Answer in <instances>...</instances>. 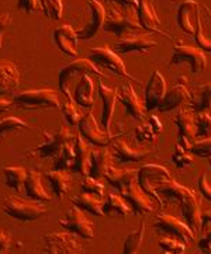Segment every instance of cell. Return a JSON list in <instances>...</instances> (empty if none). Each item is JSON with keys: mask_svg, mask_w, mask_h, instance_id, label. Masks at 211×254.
Listing matches in <instances>:
<instances>
[{"mask_svg": "<svg viewBox=\"0 0 211 254\" xmlns=\"http://www.w3.org/2000/svg\"><path fill=\"white\" fill-rule=\"evenodd\" d=\"M103 30L106 33H111L121 37L122 34L132 31V30H142V27L139 25L138 20H134L132 17L113 8L108 14H106Z\"/></svg>", "mask_w": 211, "mask_h": 254, "instance_id": "cell-15", "label": "cell"}, {"mask_svg": "<svg viewBox=\"0 0 211 254\" xmlns=\"http://www.w3.org/2000/svg\"><path fill=\"white\" fill-rule=\"evenodd\" d=\"M110 152L113 159H115L120 163H137L142 162L145 157L151 155L152 152L149 149H132L128 146L125 140L115 138L110 143Z\"/></svg>", "mask_w": 211, "mask_h": 254, "instance_id": "cell-18", "label": "cell"}, {"mask_svg": "<svg viewBox=\"0 0 211 254\" xmlns=\"http://www.w3.org/2000/svg\"><path fill=\"white\" fill-rule=\"evenodd\" d=\"M172 163L175 164L178 169L183 170V169H186V167L193 164V153L186 150V149H183L178 143L175 150H173V153H172Z\"/></svg>", "mask_w": 211, "mask_h": 254, "instance_id": "cell-42", "label": "cell"}, {"mask_svg": "<svg viewBox=\"0 0 211 254\" xmlns=\"http://www.w3.org/2000/svg\"><path fill=\"white\" fill-rule=\"evenodd\" d=\"M24 191L27 197L41 201V202H49L52 201V197L45 191L42 187V181H41V174L35 170L27 172V179L24 183Z\"/></svg>", "mask_w": 211, "mask_h": 254, "instance_id": "cell-31", "label": "cell"}, {"mask_svg": "<svg viewBox=\"0 0 211 254\" xmlns=\"http://www.w3.org/2000/svg\"><path fill=\"white\" fill-rule=\"evenodd\" d=\"M175 125L178 128V143L183 149L190 152L192 145L196 142L195 117L192 110L183 108L175 117Z\"/></svg>", "mask_w": 211, "mask_h": 254, "instance_id": "cell-13", "label": "cell"}, {"mask_svg": "<svg viewBox=\"0 0 211 254\" xmlns=\"http://www.w3.org/2000/svg\"><path fill=\"white\" fill-rule=\"evenodd\" d=\"M62 114H64V118H65L66 123L69 124V125H72V127L79 125L82 117H83L81 114V111L78 110L76 103L73 101L72 97H66L65 106L62 107Z\"/></svg>", "mask_w": 211, "mask_h": 254, "instance_id": "cell-43", "label": "cell"}, {"mask_svg": "<svg viewBox=\"0 0 211 254\" xmlns=\"http://www.w3.org/2000/svg\"><path fill=\"white\" fill-rule=\"evenodd\" d=\"M81 191L88 192V194H93L99 198H103L105 195V186L95 177L92 176H85L83 181L81 184Z\"/></svg>", "mask_w": 211, "mask_h": 254, "instance_id": "cell-45", "label": "cell"}, {"mask_svg": "<svg viewBox=\"0 0 211 254\" xmlns=\"http://www.w3.org/2000/svg\"><path fill=\"white\" fill-rule=\"evenodd\" d=\"M45 179L48 181L49 187L54 191V195L58 201H62L65 194L71 189V176L66 170H49L45 173Z\"/></svg>", "mask_w": 211, "mask_h": 254, "instance_id": "cell-32", "label": "cell"}, {"mask_svg": "<svg viewBox=\"0 0 211 254\" xmlns=\"http://www.w3.org/2000/svg\"><path fill=\"white\" fill-rule=\"evenodd\" d=\"M44 252L48 254H83L85 250L76 239L65 232H52L44 236Z\"/></svg>", "mask_w": 211, "mask_h": 254, "instance_id": "cell-11", "label": "cell"}, {"mask_svg": "<svg viewBox=\"0 0 211 254\" xmlns=\"http://www.w3.org/2000/svg\"><path fill=\"white\" fill-rule=\"evenodd\" d=\"M154 229L159 230L165 235H169L171 238L178 239L186 245L192 243L196 238V233L186 222L180 221L178 218L166 215V213H161L156 216V219L154 221Z\"/></svg>", "mask_w": 211, "mask_h": 254, "instance_id": "cell-9", "label": "cell"}, {"mask_svg": "<svg viewBox=\"0 0 211 254\" xmlns=\"http://www.w3.org/2000/svg\"><path fill=\"white\" fill-rule=\"evenodd\" d=\"M3 211L10 218H14L17 221L30 222L37 221L47 213V208L42 205L41 201L35 199H24L21 197H7L3 201Z\"/></svg>", "mask_w": 211, "mask_h": 254, "instance_id": "cell-3", "label": "cell"}, {"mask_svg": "<svg viewBox=\"0 0 211 254\" xmlns=\"http://www.w3.org/2000/svg\"><path fill=\"white\" fill-rule=\"evenodd\" d=\"M182 64H189L193 73L203 72L207 66V58L204 55V51L202 48L196 47H189L182 42L176 44L173 47L171 58V66L182 65Z\"/></svg>", "mask_w": 211, "mask_h": 254, "instance_id": "cell-10", "label": "cell"}, {"mask_svg": "<svg viewBox=\"0 0 211 254\" xmlns=\"http://www.w3.org/2000/svg\"><path fill=\"white\" fill-rule=\"evenodd\" d=\"M111 160H113V156H111L110 149L98 148V146L92 149L89 176L98 179V180L105 179L106 173L111 167Z\"/></svg>", "mask_w": 211, "mask_h": 254, "instance_id": "cell-26", "label": "cell"}, {"mask_svg": "<svg viewBox=\"0 0 211 254\" xmlns=\"http://www.w3.org/2000/svg\"><path fill=\"white\" fill-rule=\"evenodd\" d=\"M40 10L52 20H61L64 11L62 0H40Z\"/></svg>", "mask_w": 211, "mask_h": 254, "instance_id": "cell-41", "label": "cell"}, {"mask_svg": "<svg viewBox=\"0 0 211 254\" xmlns=\"http://www.w3.org/2000/svg\"><path fill=\"white\" fill-rule=\"evenodd\" d=\"M190 152L193 153V156L197 157H210L211 156V138H204V139L196 140L195 143L192 145Z\"/></svg>", "mask_w": 211, "mask_h": 254, "instance_id": "cell-47", "label": "cell"}, {"mask_svg": "<svg viewBox=\"0 0 211 254\" xmlns=\"http://www.w3.org/2000/svg\"><path fill=\"white\" fill-rule=\"evenodd\" d=\"M196 139H204L211 135V114L209 111L197 113L195 117Z\"/></svg>", "mask_w": 211, "mask_h": 254, "instance_id": "cell-39", "label": "cell"}, {"mask_svg": "<svg viewBox=\"0 0 211 254\" xmlns=\"http://www.w3.org/2000/svg\"><path fill=\"white\" fill-rule=\"evenodd\" d=\"M156 191L159 192V195L163 198L165 202L178 201L185 222L192 228L196 236L202 233V211L195 191L180 186L173 180L162 183L156 189Z\"/></svg>", "mask_w": 211, "mask_h": 254, "instance_id": "cell-1", "label": "cell"}, {"mask_svg": "<svg viewBox=\"0 0 211 254\" xmlns=\"http://www.w3.org/2000/svg\"><path fill=\"white\" fill-rule=\"evenodd\" d=\"M207 160H209V166H210V169H211V156L210 157H207Z\"/></svg>", "mask_w": 211, "mask_h": 254, "instance_id": "cell-57", "label": "cell"}, {"mask_svg": "<svg viewBox=\"0 0 211 254\" xmlns=\"http://www.w3.org/2000/svg\"><path fill=\"white\" fill-rule=\"evenodd\" d=\"M145 225L146 222L142 221L139 228L134 232L128 233V236L124 242L122 246V253L124 254H137L139 252V249L142 246L144 242V235H145Z\"/></svg>", "mask_w": 211, "mask_h": 254, "instance_id": "cell-37", "label": "cell"}, {"mask_svg": "<svg viewBox=\"0 0 211 254\" xmlns=\"http://www.w3.org/2000/svg\"><path fill=\"white\" fill-rule=\"evenodd\" d=\"M88 59H90L93 64L103 69H108L110 72L114 74L120 76L122 79L127 80H132V82L142 84L141 80L137 77H134L132 74L128 73L127 67L121 61V58L118 57V54H115L113 50H110L108 47H96V48H90L89 54H88Z\"/></svg>", "mask_w": 211, "mask_h": 254, "instance_id": "cell-6", "label": "cell"}, {"mask_svg": "<svg viewBox=\"0 0 211 254\" xmlns=\"http://www.w3.org/2000/svg\"><path fill=\"white\" fill-rule=\"evenodd\" d=\"M20 84V72L17 66L7 59L0 61V96L11 94Z\"/></svg>", "mask_w": 211, "mask_h": 254, "instance_id": "cell-25", "label": "cell"}, {"mask_svg": "<svg viewBox=\"0 0 211 254\" xmlns=\"http://www.w3.org/2000/svg\"><path fill=\"white\" fill-rule=\"evenodd\" d=\"M137 176H138V170L135 169H114L111 166L108 172L106 173L105 180H107L110 186H113L114 189L121 192L122 190L137 181Z\"/></svg>", "mask_w": 211, "mask_h": 254, "instance_id": "cell-30", "label": "cell"}, {"mask_svg": "<svg viewBox=\"0 0 211 254\" xmlns=\"http://www.w3.org/2000/svg\"><path fill=\"white\" fill-rule=\"evenodd\" d=\"M93 91H95V84L89 74H82L73 89V101L83 108H92L95 106Z\"/></svg>", "mask_w": 211, "mask_h": 254, "instance_id": "cell-29", "label": "cell"}, {"mask_svg": "<svg viewBox=\"0 0 211 254\" xmlns=\"http://www.w3.org/2000/svg\"><path fill=\"white\" fill-rule=\"evenodd\" d=\"M98 94L99 99L102 100V118H100V127L105 131L110 132V125L113 120L115 103H117V89L107 87L105 83H98Z\"/></svg>", "mask_w": 211, "mask_h": 254, "instance_id": "cell-22", "label": "cell"}, {"mask_svg": "<svg viewBox=\"0 0 211 254\" xmlns=\"http://www.w3.org/2000/svg\"><path fill=\"white\" fill-rule=\"evenodd\" d=\"M82 74H95L100 79H107V76L90 59H75L73 62L65 65L59 70L58 86H59V90L65 94V97H72L69 91V83L73 77L76 76L81 77Z\"/></svg>", "mask_w": 211, "mask_h": 254, "instance_id": "cell-7", "label": "cell"}, {"mask_svg": "<svg viewBox=\"0 0 211 254\" xmlns=\"http://www.w3.org/2000/svg\"><path fill=\"white\" fill-rule=\"evenodd\" d=\"M190 110L195 113L211 111V82L200 84L190 96Z\"/></svg>", "mask_w": 211, "mask_h": 254, "instance_id": "cell-35", "label": "cell"}, {"mask_svg": "<svg viewBox=\"0 0 211 254\" xmlns=\"http://www.w3.org/2000/svg\"><path fill=\"white\" fill-rule=\"evenodd\" d=\"M148 123L151 124V127H152V129H154L156 135H159V133L163 131V125L161 124L159 118H158L156 115H151L149 120H148Z\"/></svg>", "mask_w": 211, "mask_h": 254, "instance_id": "cell-54", "label": "cell"}, {"mask_svg": "<svg viewBox=\"0 0 211 254\" xmlns=\"http://www.w3.org/2000/svg\"><path fill=\"white\" fill-rule=\"evenodd\" d=\"M121 195L130 204L134 215H148V213H151L154 211L152 198L148 197L145 192L139 189L137 181L130 184L127 189L122 190Z\"/></svg>", "mask_w": 211, "mask_h": 254, "instance_id": "cell-17", "label": "cell"}, {"mask_svg": "<svg viewBox=\"0 0 211 254\" xmlns=\"http://www.w3.org/2000/svg\"><path fill=\"white\" fill-rule=\"evenodd\" d=\"M117 99L121 101L122 106L125 107V111L132 118H135L138 121L145 118L146 113H148L145 108V104H142L139 101L138 96L134 91L132 84H130V83L121 84V87L117 89Z\"/></svg>", "mask_w": 211, "mask_h": 254, "instance_id": "cell-21", "label": "cell"}, {"mask_svg": "<svg viewBox=\"0 0 211 254\" xmlns=\"http://www.w3.org/2000/svg\"><path fill=\"white\" fill-rule=\"evenodd\" d=\"M73 148H75V170L73 172L79 173L83 177L89 176L90 155H92L93 148L81 133L76 136V139L73 142Z\"/></svg>", "mask_w": 211, "mask_h": 254, "instance_id": "cell-28", "label": "cell"}, {"mask_svg": "<svg viewBox=\"0 0 211 254\" xmlns=\"http://www.w3.org/2000/svg\"><path fill=\"white\" fill-rule=\"evenodd\" d=\"M4 173V179H6V186L13 189L16 192H21L24 191V183L27 179V170L24 167L20 166H7L3 169Z\"/></svg>", "mask_w": 211, "mask_h": 254, "instance_id": "cell-36", "label": "cell"}, {"mask_svg": "<svg viewBox=\"0 0 211 254\" xmlns=\"http://www.w3.org/2000/svg\"><path fill=\"white\" fill-rule=\"evenodd\" d=\"M10 246H11V236H10V233H6V232L0 230V254L7 253Z\"/></svg>", "mask_w": 211, "mask_h": 254, "instance_id": "cell-52", "label": "cell"}, {"mask_svg": "<svg viewBox=\"0 0 211 254\" xmlns=\"http://www.w3.org/2000/svg\"><path fill=\"white\" fill-rule=\"evenodd\" d=\"M166 94V80L159 70H155L151 73L148 83L145 84V100L144 104L148 113H152L158 110L161 101Z\"/></svg>", "mask_w": 211, "mask_h": 254, "instance_id": "cell-14", "label": "cell"}, {"mask_svg": "<svg viewBox=\"0 0 211 254\" xmlns=\"http://www.w3.org/2000/svg\"><path fill=\"white\" fill-rule=\"evenodd\" d=\"M103 212H105V216H108V218H122L124 219L132 213V208L122 198V195L110 194L103 202Z\"/></svg>", "mask_w": 211, "mask_h": 254, "instance_id": "cell-33", "label": "cell"}, {"mask_svg": "<svg viewBox=\"0 0 211 254\" xmlns=\"http://www.w3.org/2000/svg\"><path fill=\"white\" fill-rule=\"evenodd\" d=\"M17 8L31 14L37 11V8H40V0H17Z\"/></svg>", "mask_w": 211, "mask_h": 254, "instance_id": "cell-49", "label": "cell"}, {"mask_svg": "<svg viewBox=\"0 0 211 254\" xmlns=\"http://www.w3.org/2000/svg\"><path fill=\"white\" fill-rule=\"evenodd\" d=\"M156 45H158L156 41L151 40L148 34H141V35H132V37H122L121 40H118L114 44L113 51L118 55L130 54V52L146 54Z\"/></svg>", "mask_w": 211, "mask_h": 254, "instance_id": "cell-20", "label": "cell"}, {"mask_svg": "<svg viewBox=\"0 0 211 254\" xmlns=\"http://www.w3.org/2000/svg\"><path fill=\"white\" fill-rule=\"evenodd\" d=\"M59 225L62 228H65L66 230H69L71 233L82 239L92 240V239L95 238L92 222L85 216V213L82 212L81 208H78L76 205H73V206H71L68 209L65 218L59 221Z\"/></svg>", "mask_w": 211, "mask_h": 254, "instance_id": "cell-12", "label": "cell"}, {"mask_svg": "<svg viewBox=\"0 0 211 254\" xmlns=\"http://www.w3.org/2000/svg\"><path fill=\"white\" fill-rule=\"evenodd\" d=\"M169 180H173L172 174L168 169H165L163 166H159V164L142 166L138 170V176H137V184L139 186V189L142 190L148 197L155 199L161 208H163L166 204H165L163 198L159 195V192L156 191V189L162 183Z\"/></svg>", "mask_w": 211, "mask_h": 254, "instance_id": "cell-2", "label": "cell"}, {"mask_svg": "<svg viewBox=\"0 0 211 254\" xmlns=\"http://www.w3.org/2000/svg\"><path fill=\"white\" fill-rule=\"evenodd\" d=\"M17 129H30V125L17 117H7V118L0 120V142L6 133L17 131Z\"/></svg>", "mask_w": 211, "mask_h": 254, "instance_id": "cell-40", "label": "cell"}, {"mask_svg": "<svg viewBox=\"0 0 211 254\" xmlns=\"http://www.w3.org/2000/svg\"><path fill=\"white\" fill-rule=\"evenodd\" d=\"M134 133H135V139L141 142V143H144V142H152L158 136L155 133L154 129H152V127H151L149 123H142L137 125Z\"/></svg>", "mask_w": 211, "mask_h": 254, "instance_id": "cell-46", "label": "cell"}, {"mask_svg": "<svg viewBox=\"0 0 211 254\" xmlns=\"http://www.w3.org/2000/svg\"><path fill=\"white\" fill-rule=\"evenodd\" d=\"M105 1H107V3H110V1H111V0H105Z\"/></svg>", "mask_w": 211, "mask_h": 254, "instance_id": "cell-58", "label": "cell"}, {"mask_svg": "<svg viewBox=\"0 0 211 254\" xmlns=\"http://www.w3.org/2000/svg\"><path fill=\"white\" fill-rule=\"evenodd\" d=\"M114 3L120 4V6H124V7H134L138 8L139 0H111Z\"/></svg>", "mask_w": 211, "mask_h": 254, "instance_id": "cell-55", "label": "cell"}, {"mask_svg": "<svg viewBox=\"0 0 211 254\" xmlns=\"http://www.w3.org/2000/svg\"><path fill=\"white\" fill-rule=\"evenodd\" d=\"M209 229H211V209L202 213V233Z\"/></svg>", "mask_w": 211, "mask_h": 254, "instance_id": "cell-53", "label": "cell"}, {"mask_svg": "<svg viewBox=\"0 0 211 254\" xmlns=\"http://www.w3.org/2000/svg\"><path fill=\"white\" fill-rule=\"evenodd\" d=\"M11 104H13V101H8V100L0 97V115L3 114V113H6L8 108L11 107Z\"/></svg>", "mask_w": 211, "mask_h": 254, "instance_id": "cell-56", "label": "cell"}, {"mask_svg": "<svg viewBox=\"0 0 211 254\" xmlns=\"http://www.w3.org/2000/svg\"><path fill=\"white\" fill-rule=\"evenodd\" d=\"M73 205H76L78 208H81L82 211L92 213L93 216H105L103 212V198H99L93 194H88L81 191L78 195L72 198Z\"/></svg>", "mask_w": 211, "mask_h": 254, "instance_id": "cell-34", "label": "cell"}, {"mask_svg": "<svg viewBox=\"0 0 211 254\" xmlns=\"http://www.w3.org/2000/svg\"><path fill=\"white\" fill-rule=\"evenodd\" d=\"M200 18V8L195 0H185L178 7L176 21L179 28L185 34L195 35L197 21Z\"/></svg>", "mask_w": 211, "mask_h": 254, "instance_id": "cell-19", "label": "cell"}, {"mask_svg": "<svg viewBox=\"0 0 211 254\" xmlns=\"http://www.w3.org/2000/svg\"><path fill=\"white\" fill-rule=\"evenodd\" d=\"M42 133H44L47 142L38 145L33 150H28L27 155L34 156V157H40V159L57 157L66 143H73L75 139H76V136H78L66 125H61L55 132L42 131Z\"/></svg>", "mask_w": 211, "mask_h": 254, "instance_id": "cell-4", "label": "cell"}, {"mask_svg": "<svg viewBox=\"0 0 211 254\" xmlns=\"http://www.w3.org/2000/svg\"><path fill=\"white\" fill-rule=\"evenodd\" d=\"M54 170H75V148L73 143H66L61 153L57 156V160L52 166Z\"/></svg>", "mask_w": 211, "mask_h": 254, "instance_id": "cell-38", "label": "cell"}, {"mask_svg": "<svg viewBox=\"0 0 211 254\" xmlns=\"http://www.w3.org/2000/svg\"><path fill=\"white\" fill-rule=\"evenodd\" d=\"M187 245L175 238H163L159 240V249L163 253L183 254L186 253Z\"/></svg>", "mask_w": 211, "mask_h": 254, "instance_id": "cell-44", "label": "cell"}, {"mask_svg": "<svg viewBox=\"0 0 211 254\" xmlns=\"http://www.w3.org/2000/svg\"><path fill=\"white\" fill-rule=\"evenodd\" d=\"M197 247H199L200 252L211 254V229L207 230L203 236L200 238L199 243H197Z\"/></svg>", "mask_w": 211, "mask_h": 254, "instance_id": "cell-50", "label": "cell"}, {"mask_svg": "<svg viewBox=\"0 0 211 254\" xmlns=\"http://www.w3.org/2000/svg\"><path fill=\"white\" fill-rule=\"evenodd\" d=\"M13 21V17L6 13H0V50L3 47V34L7 30Z\"/></svg>", "mask_w": 211, "mask_h": 254, "instance_id": "cell-51", "label": "cell"}, {"mask_svg": "<svg viewBox=\"0 0 211 254\" xmlns=\"http://www.w3.org/2000/svg\"><path fill=\"white\" fill-rule=\"evenodd\" d=\"M52 37L54 41L57 44V47L66 54L68 57L76 58L79 55V50H78V34L73 30L69 24H64L57 27L52 31Z\"/></svg>", "mask_w": 211, "mask_h": 254, "instance_id": "cell-24", "label": "cell"}, {"mask_svg": "<svg viewBox=\"0 0 211 254\" xmlns=\"http://www.w3.org/2000/svg\"><path fill=\"white\" fill-rule=\"evenodd\" d=\"M137 18H138L139 25L146 30L148 33L161 34L163 37L172 40V37L169 34H166L161 28V20L155 11L154 6L151 4L149 0H139L138 8H137Z\"/></svg>", "mask_w": 211, "mask_h": 254, "instance_id": "cell-23", "label": "cell"}, {"mask_svg": "<svg viewBox=\"0 0 211 254\" xmlns=\"http://www.w3.org/2000/svg\"><path fill=\"white\" fill-rule=\"evenodd\" d=\"M197 186H199L200 194H202L207 201H210L211 202V183L210 180H209V173H203V174L199 177Z\"/></svg>", "mask_w": 211, "mask_h": 254, "instance_id": "cell-48", "label": "cell"}, {"mask_svg": "<svg viewBox=\"0 0 211 254\" xmlns=\"http://www.w3.org/2000/svg\"><path fill=\"white\" fill-rule=\"evenodd\" d=\"M190 96H192V93L187 89V84L176 83L171 90L166 91L165 97L158 107V111L159 113H171L182 106L185 101L190 100Z\"/></svg>", "mask_w": 211, "mask_h": 254, "instance_id": "cell-27", "label": "cell"}, {"mask_svg": "<svg viewBox=\"0 0 211 254\" xmlns=\"http://www.w3.org/2000/svg\"><path fill=\"white\" fill-rule=\"evenodd\" d=\"M78 129H79V133L89 142L90 145L98 146V148H106L115 138H118L117 135H114L111 132L105 131L98 124L92 111L86 113L82 117L81 123L78 125Z\"/></svg>", "mask_w": 211, "mask_h": 254, "instance_id": "cell-8", "label": "cell"}, {"mask_svg": "<svg viewBox=\"0 0 211 254\" xmlns=\"http://www.w3.org/2000/svg\"><path fill=\"white\" fill-rule=\"evenodd\" d=\"M90 21L86 25H83L81 30H78V38L82 41H88L96 37V34L103 28L106 20V10L103 4L99 0H89Z\"/></svg>", "mask_w": 211, "mask_h": 254, "instance_id": "cell-16", "label": "cell"}, {"mask_svg": "<svg viewBox=\"0 0 211 254\" xmlns=\"http://www.w3.org/2000/svg\"><path fill=\"white\" fill-rule=\"evenodd\" d=\"M13 104L24 110H38V108H61V100L52 89H37L18 93L13 99Z\"/></svg>", "mask_w": 211, "mask_h": 254, "instance_id": "cell-5", "label": "cell"}]
</instances>
